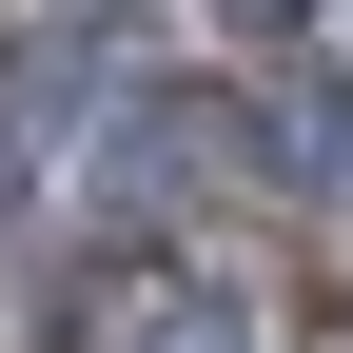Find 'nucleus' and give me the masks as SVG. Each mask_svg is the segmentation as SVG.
Listing matches in <instances>:
<instances>
[{
    "label": "nucleus",
    "instance_id": "obj_2",
    "mask_svg": "<svg viewBox=\"0 0 353 353\" xmlns=\"http://www.w3.org/2000/svg\"><path fill=\"white\" fill-rule=\"evenodd\" d=\"M294 176H314V196H353V99H294Z\"/></svg>",
    "mask_w": 353,
    "mask_h": 353
},
{
    "label": "nucleus",
    "instance_id": "obj_1",
    "mask_svg": "<svg viewBox=\"0 0 353 353\" xmlns=\"http://www.w3.org/2000/svg\"><path fill=\"white\" fill-rule=\"evenodd\" d=\"M39 138H59V59H0V176H39Z\"/></svg>",
    "mask_w": 353,
    "mask_h": 353
},
{
    "label": "nucleus",
    "instance_id": "obj_3",
    "mask_svg": "<svg viewBox=\"0 0 353 353\" xmlns=\"http://www.w3.org/2000/svg\"><path fill=\"white\" fill-rule=\"evenodd\" d=\"M216 20H236V39H294V20H314V0H216Z\"/></svg>",
    "mask_w": 353,
    "mask_h": 353
}]
</instances>
